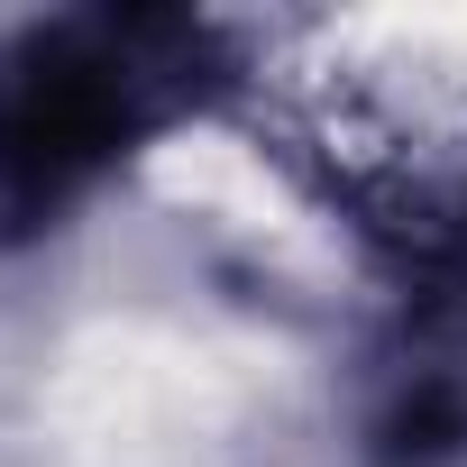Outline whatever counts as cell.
I'll list each match as a JSON object with an SVG mask.
<instances>
[{
  "instance_id": "cell-1",
  "label": "cell",
  "mask_w": 467,
  "mask_h": 467,
  "mask_svg": "<svg viewBox=\"0 0 467 467\" xmlns=\"http://www.w3.org/2000/svg\"><path fill=\"white\" fill-rule=\"evenodd\" d=\"M211 37L165 10L56 19L0 47V229H37L202 92Z\"/></svg>"
}]
</instances>
